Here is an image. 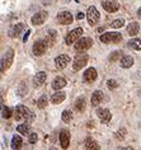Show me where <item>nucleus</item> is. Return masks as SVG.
Returning a JSON list of instances; mask_svg holds the SVG:
<instances>
[{
    "label": "nucleus",
    "instance_id": "obj_19",
    "mask_svg": "<svg viewBox=\"0 0 141 150\" xmlns=\"http://www.w3.org/2000/svg\"><path fill=\"white\" fill-rule=\"evenodd\" d=\"M65 85H66V80L61 76H57L56 79L52 81V88L55 89V91H60V89H62Z\"/></svg>",
    "mask_w": 141,
    "mask_h": 150
},
{
    "label": "nucleus",
    "instance_id": "obj_27",
    "mask_svg": "<svg viewBox=\"0 0 141 150\" xmlns=\"http://www.w3.org/2000/svg\"><path fill=\"white\" fill-rule=\"evenodd\" d=\"M75 110L78 112H84L85 110V99L84 98H78L75 102Z\"/></svg>",
    "mask_w": 141,
    "mask_h": 150
},
{
    "label": "nucleus",
    "instance_id": "obj_40",
    "mask_svg": "<svg viewBox=\"0 0 141 150\" xmlns=\"http://www.w3.org/2000/svg\"><path fill=\"white\" fill-rule=\"evenodd\" d=\"M122 150H135V149H133V148H131V146H127V148H123Z\"/></svg>",
    "mask_w": 141,
    "mask_h": 150
},
{
    "label": "nucleus",
    "instance_id": "obj_14",
    "mask_svg": "<svg viewBox=\"0 0 141 150\" xmlns=\"http://www.w3.org/2000/svg\"><path fill=\"white\" fill-rule=\"evenodd\" d=\"M32 51L36 56H42L44 54V51H46V43H44V41H38V42H36L33 45Z\"/></svg>",
    "mask_w": 141,
    "mask_h": 150
},
{
    "label": "nucleus",
    "instance_id": "obj_41",
    "mask_svg": "<svg viewBox=\"0 0 141 150\" xmlns=\"http://www.w3.org/2000/svg\"><path fill=\"white\" fill-rule=\"evenodd\" d=\"M137 14H139V17H140V18H141V8H140V9H139V12H137Z\"/></svg>",
    "mask_w": 141,
    "mask_h": 150
},
{
    "label": "nucleus",
    "instance_id": "obj_29",
    "mask_svg": "<svg viewBox=\"0 0 141 150\" xmlns=\"http://www.w3.org/2000/svg\"><path fill=\"white\" fill-rule=\"evenodd\" d=\"M0 113H1V116L4 118H10V117H12V115H13V111L10 110L9 107H5L4 106V107L1 108V111H0Z\"/></svg>",
    "mask_w": 141,
    "mask_h": 150
},
{
    "label": "nucleus",
    "instance_id": "obj_31",
    "mask_svg": "<svg viewBox=\"0 0 141 150\" xmlns=\"http://www.w3.org/2000/svg\"><path fill=\"white\" fill-rule=\"evenodd\" d=\"M125 136H126V130L125 129H121V130H118L117 132H114V137H116L118 141L125 140Z\"/></svg>",
    "mask_w": 141,
    "mask_h": 150
},
{
    "label": "nucleus",
    "instance_id": "obj_13",
    "mask_svg": "<svg viewBox=\"0 0 141 150\" xmlns=\"http://www.w3.org/2000/svg\"><path fill=\"white\" fill-rule=\"evenodd\" d=\"M44 81H46V73L39 71V73H37L35 76H33V87H35V88L42 87Z\"/></svg>",
    "mask_w": 141,
    "mask_h": 150
},
{
    "label": "nucleus",
    "instance_id": "obj_30",
    "mask_svg": "<svg viewBox=\"0 0 141 150\" xmlns=\"http://www.w3.org/2000/svg\"><path fill=\"white\" fill-rule=\"evenodd\" d=\"M61 117H62V121L66 122V123H69L73 120V113L70 111H64V112H62Z\"/></svg>",
    "mask_w": 141,
    "mask_h": 150
},
{
    "label": "nucleus",
    "instance_id": "obj_42",
    "mask_svg": "<svg viewBox=\"0 0 141 150\" xmlns=\"http://www.w3.org/2000/svg\"><path fill=\"white\" fill-rule=\"evenodd\" d=\"M50 150H57L56 148H50Z\"/></svg>",
    "mask_w": 141,
    "mask_h": 150
},
{
    "label": "nucleus",
    "instance_id": "obj_28",
    "mask_svg": "<svg viewBox=\"0 0 141 150\" xmlns=\"http://www.w3.org/2000/svg\"><path fill=\"white\" fill-rule=\"evenodd\" d=\"M128 46L133 48V50H141V40L139 38H133L128 42Z\"/></svg>",
    "mask_w": 141,
    "mask_h": 150
},
{
    "label": "nucleus",
    "instance_id": "obj_38",
    "mask_svg": "<svg viewBox=\"0 0 141 150\" xmlns=\"http://www.w3.org/2000/svg\"><path fill=\"white\" fill-rule=\"evenodd\" d=\"M76 18H78V19H83V18H84V14H83V13H79V14L76 16Z\"/></svg>",
    "mask_w": 141,
    "mask_h": 150
},
{
    "label": "nucleus",
    "instance_id": "obj_15",
    "mask_svg": "<svg viewBox=\"0 0 141 150\" xmlns=\"http://www.w3.org/2000/svg\"><path fill=\"white\" fill-rule=\"evenodd\" d=\"M83 79H84V81H87V83H93V81L97 79V70H95L94 67H89L84 73Z\"/></svg>",
    "mask_w": 141,
    "mask_h": 150
},
{
    "label": "nucleus",
    "instance_id": "obj_6",
    "mask_svg": "<svg viewBox=\"0 0 141 150\" xmlns=\"http://www.w3.org/2000/svg\"><path fill=\"white\" fill-rule=\"evenodd\" d=\"M81 35H83V29H81V28H75V29H73V31H70L69 35L66 36V38H65L66 45L75 43L76 41L81 37Z\"/></svg>",
    "mask_w": 141,
    "mask_h": 150
},
{
    "label": "nucleus",
    "instance_id": "obj_2",
    "mask_svg": "<svg viewBox=\"0 0 141 150\" xmlns=\"http://www.w3.org/2000/svg\"><path fill=\"white\" fill-rule=\"evenodd\" d=\"M13 59H14V51L12 48H8L5 51V54L3 55V57L0 59V73L8 70L13 64Z\"/></svg>",
    "mask_w": 141,
    "mask_h": 150
},
{
    "label": "nucleus",
    "instance_id": "obj_39",
    "mask_svg": "<svg viewBox=\"0 0 141 150\" xmlns=\"http://www.w3.org/2000/svg\"><path fill=\"white\" fill-rule=\"evenodd\" d=\"M3 107H4V106H3V98H1V96H0V111H1Z\"/></svg>",
    "mask_w": 141,
    "mask_h": 150
},
{
    "label": "nucleus",
    "instance_id": "obj_11",
    "mask_svg": "<svg viewBox=\"0 0 141 150\" xmlns=\"http://www.w3.org/2000/svg\"><path fill=\"white\" fill-rule=\"evenodd\" d=\"M73 19L74 18L69 12H60L57 16V21L60 24H71Z\"/></svg>",
    "mask_w": 141,
    "mask_h": 150
},
{
    "label": "nucleus",
    "instance_id": "obj_12",
    "mask_svg": "<svg viewBox=\"0 0 141 150\" xmlns=\"http://www.w3.org/2000/svg\"><path fill=\"white\" fill-rule=\"evenodd\" d=\"M47 13L46 12H38V13H36L35 16L32 17V24L33 25H39V24H42L46 22L47 19Z\"/></svg>",
    "mask_w": 141,
    "mask_h": 150
},
{
    "label": "nucleus",
    "instance_id": "obj_22",
    "mask_svg": "<svg viewBox=\"0 0 141 150\" xmlns=\"http://www.w3.org/2000/svg\"><path fill=\"white\" fill-rule=\"evenodd\" d=\"M139 31H140V25L136 22H132V23H130L127 25V33L130 36H136L139 33Z\"/></svg>",
    "mask_w": 141,
    "mask_h": 150
},
{
    "label": "nucleus",
    "instance_id": "obj_26",
    "mask_svg": "<svg viewBox=\"0 0 141 150\" xmlns=\"http://www.w3.org/2000/svg\"><path fill=\"white\" fill-rule=\"evenodd\" d=\"M29 130H31V126H29L28 123H22V125L17 126V131L19 134H22V135H28Z\"/></svg>",
    "mask_w": 141,
    "mask_h": 150
},
{
    "label": "nucleus",
    "instance_id": "obj_4",
    "mask_svg": "<svg viewBox=\"0 0 141 150\" xmlns=\"http://www.w3.org/2000/svg\"><path fill=\"white\" fill-rule=\"evenodd\" d=\"M88 55L87 54H78L75 56V59H74V64H73V69L78 71V70H80V69H83V67L88 64Z\"/></svg>",
    "mask_w": 141,
    "mask_h": 150
},
{
    "label": "nucleus",
    "instance_id": "obj_35",
    "mask_svg": "<svg viewBox=\"0 0 141 150\" xmlns=\"http://www.w3.org/2000/svg\"><path fill=\"white\" fill-rule=\"evenodd\" d=\"M118 57H120V52H118V51L112 52V54L109 55V61H111V62H113V61H116Z\"/></svg>",
    "mask_w": 141,
    "mask_h": 150
},
{
    "label": "nucleus",
    "instance_id": "obj_8",
    "mask_svg": "<svg viewBox=\"0 0 141 150\" xmlns=\"http://www.w3.org/2000/svg\"><path fill=\"white\" fill-rule=\"evenodd\" d=\"M102 6H103V9L107 10L108 13H114L120 8V4H118L117 0H103Z\"/></svg>",
    "mask_w": 141,
    "mask_h": 150
},
{
    "label": "nucleus",
    "instance_id": "obj_5",
    "mask_svg": "<svg viewBox=\"0 0 141 150\" xmlns=\"http://www.w3.org/2000/svg\"><path fill=\"white\" fill-rule=\"evenodd\" d=\"M93 45V40L89 38V37H83V38H79L75 42V50L79 52H84L85 50L90 48Z\"/></svg>",
    "mask_w": 141,
    "mask_h": 150
},
{
    "label": "nucleus",
    "instance_id": "obj_18",
    "mask_svg": "<svg viewBox=\"0 0 141 150\" xmlns=\"http://www.w3.org/2000/svg\"><path fill=\"white\" fill-rule=\"evenodd\" d=\"M65 98H66L65 93L57 92V93H54L52 94V97H51V102H52V104H60L61 102H64Z\"/></svg>",
    "mask_w": 141,
    "mask_h": 150
},
{
    "label": "nucleus",
    "instance_id": "obj_9",
    "mask_svg": "<svg viewBox=\"0 0 141 150\" xmlns=\"http://www.w3.org/2000/svg\"><path fill=\"white\" fill-rule=\"evenodd\" d=\"M97 116L99 117L102 123H108L111 121V118H112V115H111V112L107 108H99L97 111Z\"/></svg>",
    "mask_w": 141,
    "mask_h": 150
},
{
    "label": "nucleus",
    "instance_id": "obj_17",
    "mask_svg": "<svg viewBox=\"0 0 141 150\" xmlns=\"http://www.w3.org/2000/svg\"><path fill=\"white\" fill-rule=\"evenodd\" d=\"M23 23H18V24H16V25H13V28L9 31V36L10 37H18L22 33V31H23Z\"/></svg>",
    "mask_w": 141,
    "mask_h": 150
},
{
    "label": "nucleus",
    "instance_id": "obj_16",
    "mask_svg": "<svg viewBox=\"0 0 141 150\" xmlns=\"http://www.w3.org/2000/svg\"><path fill=\"white\" fill-rule=\"evenodd\" d=\"M69 62H70V57L68 55H60L55 59V64H56L59 69H65Z\"/></svg>",
    "mask_w": 141,
    "mask_h": 150
},
{
    "label": "nucleus",
    "instance_id": "obj_20",
    "mask_svg": "<svg viewBox=\"0 0 141 150\" xmlns=\"http://www.w3.org/2000/svg\"><path fill=\"white\" fill-rule=\"evenodd\" d=\"M22 145H23V140H22V137L19 136V135H16V136H13L12 144H10L12 149L13 150H19L22 148Z\"/></svg>",
    "mask_w": 141,
    "mask_h": 150
},
{
    "label": "nucleus",
    "instance_id": "obj_33",
    "mask_svg": "<svg viewBox=\"0 0 141 150\" xmlns=\"http://www.w3.org/2000/svg\"><path fill=\"white\" fill-rule=\"evenodd\" d=\"M123 23L125 22L122 19H116V21H113L112 23H111V25H112L113 28H121V27H123Z\"/></svg>",
    "mask_w": 141,
    "mask_h": 150
},
{
    "label": "nucleus",
    "instance_id": "obj_32",
    "mask_svg": "<svg viewBox=\"0 0 141 150\" xmlns=\"http://www.w3.org/2000/svg\"><path fill=\"white\" fill-rule=\"evenodd\" d=\"M46 106H47V97L43 94V96L38 99V107H39V108H44Z\"/></svg>",
    "mask_w": 141,
    "mask_h": 150
},
{
    "label": "nucleus",
    "instance_id": "obj_1",
    "mask_svg": "<svg viewBox=\"0 0 141 150\" xmlns=\"http://www.w3.org/2000/svg\"><path fill=\"white\" fill-rule=\"evenodd\" d=\"M14 115H16V120H18V121L23 120L27 122H32L35 120V115L24 106H17L14 110Z\"/></svg>",
    "mask_w": 141,
    "mask_h": 150
},
{
    "label": "nucleus",
    "instance_id": "obj_24",
    "mask_svg": "<svg viewBox=\"0 0 141 150\" xmlns=\"http://www.w3.org/2000/svg\"><path fill=\"white\" fill-rule=\"evenodd\" d=\"M55 41H56V32L50 31L47 37L44 38V43H46L47 46H52V45H55Z\"/></svg>",
    "mask_w": 141,
    "mask_h": 150
},
{
    "label": "nucleus",
    "instance_id": "obj_7",
    "mask_svg": "<svg viewBox=\"0 0 141 150\" xmlns=\"http://www.w3.org/2000/svg\"><path fill=\"white\" fill-rule=\"evenodd\" d=\"M87 18H88V23L90 24V25H94V24L98 23V21H99V18H101V16H99V12L97 10L95 6H90V8L88 9Z\"/></svg>",
    "mask_w": 141,
    "mask_h": 150
},
{
    "label": "nucleus",
    "instance_id": "obj_34",
    "mask_svg": "<svg viewBox=\"0 0 141 150\" xmlns=\"http://www.w3.org/2000/svg\"><path fill=\"white\" fill-rule=\"evenodd\" d=\"M37 141H38V135L35 134V132L29 135V144H36Z\"/></svg>",
    "mask_w": 141,
    "mask_h": 150
},
{
    "label": "nucleus",
    "instance_id": "obj_25",
    "mask_svg": "<svg viewBox=\"0 0 141 150\" xmlns=\"http://www.w3.org/2000/svg\"><path fill=\"white\" fill-rule=\"evenodd\" d=\"M133 64V59L131 56H125V57L121 59V66L123 67V69H128V67H131Z\"/></svg>",
    "mask_w": 141,
    "mask_h": 150
},
{
    "label": "nucleus",
    "instance_id": "obj_36",
    "mask_svg": "<svg viewBox=\"0 0 141 150\" xmlns=\"http://www.w3.org/2000/svg\"><path fill=\"white\" fill-rule=\"evenodd\" d=\"M107 85H108V88H109V89L117 88V83H116V81H114L113 79H109L108 81H107Z\"/></svg>",
    "mask_w": 141,
    "mask_h": 150
},
{
    "label": "nucleus",
    "instance_id": "obj_23",
    "mask_svg": "<svg viewBox=\"0 0 141 150\" xmlns=\"http://www.w3.org/2000/svg\"><path fill=\"white\" fill-rule=\"evenodd\" d=\"M85 149L87 150H101L99 144L95 140H92V139H87V140H85Z\"/></svg>",
    "mask_w": 141,
    "mask_h": 150
},
{
    "label": "nucleus",
    "instance_id": "obj_10",
    "mask_svg": "<svg viewBox=\"0 0 141 150\" xmlns=\"http://www.w3.org/2000/svg\"><path fill=\"white\" fill-rule=\"evenodd\" d=\"M60 144L62 149H68L70 145V132L68 130L60 131Z\"/></svg>",
    "mask_w": 141,
    "mask_h": 150
},
{
    "label": "nucleus",
    "instance_id": "obj_21",
    "mask_svg": "<svg viewBox=\"0 0 141 150\" xmlns=\"http://www.w3.org/2000/svg\"><path fill=\"white\" fill-rule=\"evenodd\" d=\"M103 100V93L101 91H95L92 96V104L93 106H98Z\"/></svg>",
    "mask_w": 141,
    "mask_h": 150
},
{
    "label": "nucleus",
    "instance_id": "obj_37",
    "mask_svg": "<svg viewBox=\"0 0 141 150\" xmlns=\"http://www.w3.org/2000/svg\"><path fill=\"white\" fill-rule=\"evenodd\" d=\"M29 33H31V31H27V32H25V35H24V37H23V41H24V42H25V41L28 40V36H29Z\"/></svg>",
    "mask_w": 141,
    "mask_h": 150
},
{
    "label": "nucleus",
    "instance_id": "obj_3",
    "mask_svg": "<svg viewBox=\"0 0 141 150\" xmlns=\"http://www.w3.org/2000/svg\"><path fill=\"white\" fill-rule=\"evenodd\" d=\"M103 43H118L122 41V35L118 32H107L99 37Z\"/></svg>",
    "mask_w": 141,
    "mask_h": 150
}]
</instances>
